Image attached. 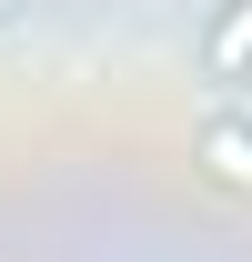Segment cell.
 <instances>
[{
  "label": "cell",
  "instance_id": "1",
  "mask_svg": "<svg viewBox=\"0 0 252 262\" xmlns=\"http://www.w3.org/2000/svg\"><path fill=\"white\" fill-rule=\"evenodd\" d=\"M192 162L212 171L222 192H252V111L242 101H212V111L192 121Z\"/></svg>",
  "mask_w": 252,
  "mask_h": 262
},
{
  "label": "cell",
  "instance_id": "2",
  "mask_svg": "<svg viewBox=\"0 0 252 262\" xmlns=\"http://www.w3.org/2000/svg\"><path fill=\"white\" fill-rule=\"evenodd\" d=\"M192 61H202V81L242 91V81H252V0H212V10H202V40H192Z\"/></svg>",
  "mask_w": 252,
  "mask_h": 262
},
{
  "label": "cell",
  "instance_id": "3",
  "mask_svg": "<svg viewBox=\"0 0 252 262\" xmlns=\"http://www.w3.org/2000/svg\"><path fill=\"white\" fill-rule=\"evenodd\" d=\"M0 10H10V0H0Z\"/></svg>",
  "mask_w": 252,
  "mask_h": 262
}]
</instances>
